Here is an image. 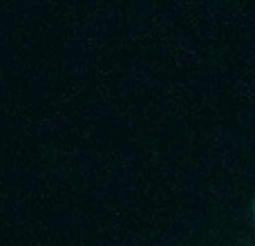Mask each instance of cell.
Returning <instances> with one entry per match:
<instances>
[{
    "mask_svg": "<svg viewBox=\"0 0 255 246\" xmlns=\"http://www.w3.org/2000/svg\"><path fill=\"white\" fill-rule=\"evenodd\" d=\"M253 215H255V206H253Z\"/></svg>",
    "mask_w": 255,
    "mask_h": 246,
    "instance_id": "1",
    "label": "cell"
}]
</instances>
